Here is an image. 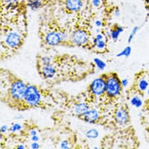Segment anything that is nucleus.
Wrapping results in <instances>:
<instances>
[{"label":"nucleus","instance_id":"17","mask_svg":"<svg viewBox=\"0 0 149 149\" xmlns=\"http://www.w3.org/2000/svg\"><path fill=\"white\" fill-rule=\"evenodd\" d=\"M139 29V28L138 26H134V27L133 28V29L132 30V31H131V32L130 33V34H129V37H128L127 42H128L129 43H130L133 40V39H134V36H136L137 32H138Z\"/></svg>","mask_w":149,"mask_h":149},{"label":"nucleus","instance_id":"18","mask_svg":"<svg viewBox=\"0 0 149 149\" xmlns=\"http://www.w3.org/2000/svg\"><path fill=\"white\" fill-rule=\"evenodd\" d=\"M96 61H97L96 63H95L96 65H97V67L100 68L101 70H104L105 68V67L107 66L106 64L102 60L97 58V59H96Z\"/></svg>","mask_w":149,"mask_h":149},{"label":"nucleus","instance_id":"22","mask_svg":"<svg viewBox=\"0 0 149 149\" xmlns=\"http://www.w3.org/2000/svg\"><path fill=\"white\" fill-rule=\"evenodd\" d=\"M120 11H119V10L118 8L116 9L115 10V11H114V15H115V17H119L120 15Z\"/></svg>","mask_w":149,"mask_h":149},{"label":"nucleus","instance_id":"27","mask_svg":"<svg viewBox=\"0 0 149 149\" xmlns=\"http://www.w3.org/2000/svg\"><path fill=\"white\" fill-rule=\"evenodd\" d=\"M148 116H149V115H148Z\"/></svg>","mask_w":149,"mask_h":149},{"label":"nucleus","instance_id":"8","mask_svg":"<svg viewBox=\"0 0 149 149\" xmlns=\"http://www.w3.org/2000/svg\"><path fill=\"white\" fill-rule=\"evenodd\" d=\"M105 114L102 111V106L95 105L90 109L86 113L81 116L79 119L86 123L101 125Z\"/></svg>","mask_w":149,"mask_h":149},{"label":"nucleus","instance_id":"26","mask_svg":"<svg viewBox=\"0 0 149 149\" xmlns=\"http://www.w3.org/2000/svg\"><path fill=\"white\" fill-rule=\"evenodd\" d=\"M148 65H149V63H148Z\"/></svg>","mask_w":149,"mask_h":149},{"label":"nucleus","instance_id":"19","mask_svg":"<svg viewBox=\"0 0 149 149\" xmlns=\"http://www.w3.org/2000/svg\"><path fill=\"white\" fill-rule=\"evenodd\" d=\"M87 135L88 137H95L97 136H98V132L95 130H91L90 131H88Z\"/></svg>","mask_w":149,"mask_h":149},{"label":"nucleus","instance_id":"15","mask_svg":"<svg viewBox=\"0 0 149 149\" xmlns=\"http://www.w3.org/2000/svg\"><path fill=\"white\" fill-rule=\"evenodd\" d=\"M41 0H29L28 6L32 10H36L41 6Z\"/></svg>","mask_w":149,"mask_h":149},{"label":"nucleus","instance_id":"4","mask_svg":"<svg viewBox=\"0 0 149 149\" xmlns=\"http://www.w3.org/2000/svg\"><path fill=\"white\" fill-rule=\"evenodd\" d=\"M63 104L72 116L78 119L95 105L90 101L84 92L65 99Z\"/></svg>","mask_w":149,"mask_h":149},{"label":"nucleus","instance_id":"6","mask_svg":"<svg viewBox=\"0 0 149 149\" xmlns=\"http://www.w3.org/2000/svg\"><path fill=\"white\" fill-rule=\"evenodd\" d=\"M105 88L106 81L104 73H103L89 84L84 93L94 105H100L103 101Z\"/></svg>","mask_w":149,"mask_h":149},{"label":"nucleus","instance_id":"23","mask_svg":"<svg viewBox=\"0 0 149 149\" xmlns=\"http://www.w3.org/2000/svg\"><path fill=\"white\" fill-rule=\"evenodd\" d=\"M95 25L97 26L98 27H100L101 26H102V22L100 20H97L95 21Z\"/></svg>","mask_w":149,"mask_h":149},{"label":"nucleus","instance_id":"16","mask_svg":"<svg viewBox=\"0 0 149 149\" xmlns=\"http://www.w3.org/2000/svg\"><path fill=\"white\" fill-rule=\"evenodd\" d=\"M131 52H132V48L130 46H126L125 48H124L119 53H118L116 54V56L118 57H128L130 55Z\"/></svg>","mask_w":149,"mask_h":149},{"label":"nucleus","instance_id":"3","mask_svg":"<svg viewBox=\"0 0 149 149\" xmlns=\"http://www.w3.org/2000/svg\"><path fill=\"white\" fill-rule=\"evenodd\" d=\"M58 103V98L50 89L29 83L22 111L35 109L47 110L53 108Z\"/></svg>","mask_w":149,"mask_h":149},{"label":"nucleus","instance_id":"25","mask_svg":"<svg viewBox=\"0 0 149 149\" xmlns=\"http://www.w3.org/2000/svg\"><path fill=\"white\" fill-rule=\"evenodd\" d=\"M122 1H125V0H122Z\"/></svg>","mask_w":149,"mask_h":149},{"label":"nucleus","instance_id":"24","mask_svg":"<svg viewBox=\"0 0 149 149\" xmlns=\"http://www.w3.org/2000/svg\"><path fill=\"white\" fill-rule=\"evenodd\" d=\"M146 94H147V95L149 97V86H148V89H147V91H146Z\"/></svg>","mask_w":149,"mask_h":149},{"label":"nucleus","instance_id":"2","mask_svg":"<svg viewBox=\"0 0 149 149\" xmlns=\"http://www.w3.org/2000/svg\"><path fill=\"white\" fill-rule=\"evenodd\" d=\"M0 75L1 102L13 110L22 111L29 83L7 68L1 67Z\"/></svg>","mask_w":149,"mask_h":149},{"label":"nucleus","instance_id":"5","mask_svg":"<svg viewBox=\"0 0 149 149\" xmlns=\"http://www.w3.org/2000/svg\"><path fill=\"white\" fill-rule=\"evenodd\" d=\"M106 88L105 95L102 103L100 105L102 106L107 102L114 101L118 99L122 93L123 86L122 81L117 74L115 72H109L104 73Z\"/></svg>","mask_w":149,"mask_h":149},{"label":"nucleus","instance_id":"20","mask_svg":"<svg viewBox=\"0 0 149 149\" xmlns=\"http://www.w3.org/2000/svg\"><path fill=\"white\" fill-rule=\"evenodd\" d=\"M92 3L95 7H98L101 4V0H92Z\"/></svg>","mask_w":149,"mask_h":149},{"label":"nucleus","instance_id":"14","mask_svg":"<svg viewBox=\"0 0 149 149\" xmlns=\"http://www.w3.org/2000/svg\"><path fill=\"white\" fill-rule=\"evenodd\" d=\"M123 31V28L120 25H115V27L111 29V31H110V33H111V38L114 41V42H116L119 38L120 35L121 34V33H122Z\"/></svg>","mask_w":149,"mask_h":149},{"label":"nucleus","instance_id":"1","mask_svg":"<svg viewBox=\"0 0 149 149\" xmlns=\"http://www.w3.org/2000/svg\"><path fill=\"white\" fill-rule=\"evenodd\" d=\"M93 61L67 53L36 56V68L40 77L50 86L81 81L95 72Z\"/></svg>","mask_w":149,"mask_h":149},{"label":"nucleus","instance_id":"13","mask_svg":"<svg viewBox=\"0 0 149 149\" xmlns=\"http://www.w3.org/2000/svg\"><path fill=\"white\" fill-rule=\"evenodd\" d=\"M130 102L133 107L136 108H140L143 105V99L139 94H135L134 95H133L130 99Z\"/></svg>","mask_w":149,"mask_h":149},{"label":"nucleus","instance_id":"11","mask_svg":"<svg viewBox=\"0 0 149 149\" xmlns=\"http://www.w3.org/2000/svg\"><path fill=\"white\" fill-rule=\"evenodd\" d=\"M149 86V79L145 76H139L136 80V89L139 93L146 92Z\"/></svg>","mask_w":149,"mask_h":149},{"label":"nucleus","instance_id":"10","mask_svg":"<svg viewBox=\"0 0 149 149\" xmlns=\"http://www.w3.org/2000/svg\"><path fill=\"white\" fill-rule=\"evenodd\" d=\"M98 34L93 39L90 50L98 54H104L107 52V42L104 35L101 33Z\"/></svg>","mask_w":149,"mask_h":149},{"label":"nucleus","instance_id":"9","mask_svg":"<svg viewBox=\"0 0 149 149\" xmlns=\"http://www.w3.org/2000/svg\"><path fill=\"white\" fill-rule=\"evenodd\" d=\"M112 117L116 126L118 127L126 126L130 121V115L127 107L125 105H119L113 110Z\"/></svg>","mask_w":149,"mask_h":149},{"label":"nucleus","instance_id":"7","mask_svg":"<svg viewBox=\"0 0 149 149\" xmlns=\"http://www.w3.org/2000/svg\"><path fill=\"white\" fill-rule=\"evenodd\" d=\"M71 47L78 46L90 50L92 43L90 42L88 32L83 29H78L74 31L70 38Z\"/></svg>","mask_w":149,"mask_h":149},{"label":"nucleus","instance_id":"12","mask_svg":"<svg viewBox=\"0 0 149 149\" xmlns=\"http://www.w3.org/2000/svg\"><path fill=\"white\" fill-rule=\"evenodd\" d=\"M66 8L71 12H77L83 7L81 0H67L65 3Z\"/></svg>","mask_w":149,"mask_h":149},{"label":"nucleus","instance_id":"21","mask_svg":"<svg viewBox=\"0 0 149 149\" xmlns=\"http://www.w3.org/2000/svg\"><path fill=\"white\" fill-rule=\"evenodd\" d=\"M121 81H122V86H123V87H126V86L128 85V84H129V81H128V80H127V79H123V80H121Z\"/></svg>","mask_w":149,"mask_h":149}]
</instances>
